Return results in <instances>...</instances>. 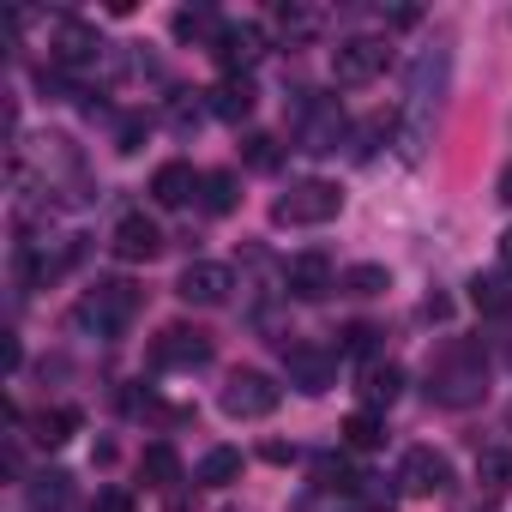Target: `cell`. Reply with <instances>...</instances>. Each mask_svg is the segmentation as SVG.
Listing matches in <instances>:
<instances>
[{"label": "cell", "instance_id": "obj_27", "mask_svg": "<svg viewBox=\"0 0 512 512\" xmlns=\"http://www.w3.org/2000/svg\"><path fill=\"white\" fill-rule=\"evenodd\" d=\"M67 500H73V476H67V470L37 476V488H31V506H37V512H61Z\"/></svg>", "mask_w": 512, "mask_h": 512}, {"label": "cell", "instance_id": "obj_2", "mask_svg": "<svg viewBox=\"0 0 512 512\" xmlns=\"http://www.w3.org/2000/svg\"><path fill=\"white\" fill-rule=\"evenodd\" d=\"M139 308H145V290H139L133 278H97V284L73 302L67 326H73V332H85V338L115 344V338L139 320Z\"/></svg>", "mask_w": 512, "mask_h": 512}, {"label": "cell", "instance_id": "obj_4", "mask_svg": "<svg viewBox=\"0 0 512 512\" xmlns=\"http://www.w3.org/2000/svg\"><path fill=\"white\" fill-rule=\"evenodd\" d=\"M290 133L308 157H326L344 145V109L338 97H320V91H296L290 97Z\"/></svg>", "mask_w": 512, "mask_h": 512}, {"label": "cell", "instance_id": "obj_23", "mask_svg": "<svg viewBox=\"0 0 512 512\" xmlns=\"http://www.w3.org/2000/svg\"><path fill=\"white\" fill-rule=\"evenodd\" d=\"M344 446H356V452L386 446V416H380V410H350V416H344Z\"/></svg>", "mask_w": 512, "mask_h": 512}, {"label": "cell", "instance_id": "obj_20", "mask_svg": "<svg viewBox=\"0 0 512 512\" xmlns=\"http://www.w3.org/2000/svg\"><path fill=\"white\" fill-rule=\"evenodd\" d=\"M470 308L488 314V320L512 314V278H506V272H476V278H470Z\"/></svg>", "mask_w": 512, "mask_h": 512}, {"label": "cell", "instance_id": "obj_21", "mask_svg": "<svg viewBox=\"0 0 512 512\" xmlns=\"http://www.w3.org/2000/svg\"><path fill=\"white\" fill-rule=\"evenodd\" d=\"M139 476H145V488H175V482H181V458H175V446H169V440L145 446V452H139Z\"/></svg>", "mask_w": 512, "mask_h": 512}, {"label": "cell", "instance_id": "obj_3", "mask_svg": "<svg viewBox=\"0 0 512 512\" xmlns=\"http://www.w3.org/2000/svg\"><path fill=\"white\" fill-rule=\"evenodd\" d=\"M428 398L440 410H470L488 398V356L482 344H446L434 362H428Z\"/></svg>", "mask_w": 512, "mask_h": 512}, {"label": "cell", "instance_id": "obj_28", "mask_svg": "<svg viewBox=\"0 0 512 512\" xmlns=\"http://www.w3.org/2000/svg\"><path fill=\"white\" fill-rule=\"evenodd\" d=\"M73 428H79V410H43V416H37V446L55 452V446L73 440Z\"/></svg>", "mask_w": 512, "mask_h": 512}, {"label": "cell", "instance_id": "obj_24", "mask_svg": "<svg viewBox=\"0 0 512 512\" xmlns=\"http://www.w3.org/2000/svg\"><path fill=\"white\" fill-rule=\"evenodd\" d=\"M235 199H241V181H235L229 169H211V175H205V187H199V205H205L211 217H229V211H235Z\"/></svg>", "mask_w": 512, "mask_h": 512}, {"label": "cell", "instance_id": "obj_8", "mask_svg": "<svg viewBox=\"0 0 512 512\" xmlns=\"http://www.w3.org/2000/svg\"><path fill=\"white\" fill-rule=\"evenodd\" d=\"M386 61H392V43L386 37H344L332 49V79L338 85H368V79L386 73Z\"/></svg>", "mask_w": 512, "mask_h": 512}, {"label": "cell", "instance_id": "obj_13", "mask_svg": "<svg viewBox=\"0 0 512 512\" xmlns=\"http://www.w3.org/2000/svg\"><path fill=\"white\" fill-rule=\"evenodd\" d=\"M398 488L404 494H446L452 488V458L434 452V446H410L404 464H398Z\"/></svg>", "mask_w": 512, "mask_h": 512}, {"label": "cell", "instance_id": "obj_36", "mask_svg": "<svg viewBox=\"0 0 512 512\" xmlns=\"http://www.w3.org/2000/svg\"><path fill=\"white\" fill-rule=\"evenodd\" d=\"M494 193H500V205H512V163L500 169V187H494Z\"/></svg>", "mask_w": 512, "mask_h": 512}, {"label": "cell", "instance_id": "obj_29", "mask_svg": "<svg viewBox=\"0 0 512 512\" xmlns=\"http://www.w3.org/2000/svg\"><path fill=\"white\" fill-rule=\"evenodd\" d=\"M386 290H392L386 266H350L344 272V296H386Z\"/></svg>", "mask_w": 512, "mask_h": 512}, {"label": "cell", "instance_id": "obj_10", "mask_svg": "<svg viewBox=\"0 0 512 512\" xmlns=\"http://www.w3.org/2000/svg\"><path fill=\"white\" fill-rule=\"evenodd\" d=\"M229 290H235V272L217 266V260H187L181 278H175V296H181L187 308H223Z\"/></svg>", "mask_w": 512, "mask_h": 512}, {"label": "cell", "instance_id": "obj_6", "mask_svg": "<svg viewBox=\"0 0 512 512\" xmlns=\"http://www.w3.org/2000/svg\"><path fill=\"white\" fill-rule=\"evenodd\" d=\"M223 416L229 422H266L278 404H284V386L272 380V374H260V368H235L229 380H223Z\"/></svg>", "mask_w": 512, "mask_h": 512}, {"label": "cell", "instance_id": "obj_12", "mask_svg": "<svg viewBox=\"0 0 512 512\" xmlns=\"http://www.w3.org/2000/svg\"><path fill=\"white\" fill-rule=\"evenodd\" d=\"M109 253H115V260H127V266H145V260H157V253H163V229L145 211H127L109 229Z\"/></svg>", "mask_w": 512, "mask_h": 512}, {"label": "cell", "instance_id": "obj_35", "mask_svg": "<svg viewBox=\"0 0 512 512\" xmlns=\"http://www.w3.org/2000/svg\"><path fill=\"white\" fill-rule=\"evenodd\" d=\"M500 272H506V278H512V229H506V235H500Z\"/></svg>", "mask_w": 512, "mask_h": 512}, {"label": "cell", "instance_id": "obj_19", "mask_svg": "<svg viewBox=\"0 0 512 512\" xmlns=\"http://www.w3.org/2000/svg\"><path fill=\"white\" fill-rule=\"evenodd\" d=\"M398 392H404V368L398 362H374L362 374V410H392Z\"/></svg>", "mask_w": 512, "mask_h": 512}, {"label": "cell", "instance_id": "obj_39", "mask_svg": "<svg viewBox=\"0 0 512 512\" xmlns=\"http://www.w3.org/2000/svg\"><path fill=\"white\" fill-rule=\"evenodd\" d=\"M356 512H368V506H356Z\"/></svg>", "mask_w": 512, "mask_h": 512}, {"label": "cell", "instance_id": "obj_37", "mask_svg": "<svg viewBox=\"0 0 512 512\" xmlns=\"http://www.w3.org/2000/svg\"><path fill=\"white\" fill-rule=\"evenodd\" d=\"M506 368H512V338H506Z\"/></svg>", "mask_w": 512, "mask_h": 512}, {"label": "cell", "instance_id": "obj_15", "mask_svg": "<svg viewBox=\"0 0 512 512\" xmlns=\"http://www.w3.org/2000/svg\"><path fill=\"white\" fill-rule=\"evenodd\" d=\"M284 368H290V386H302V392H326V386L338 380V350L290 344V338H284Z\"/></svg>", "mask_w": 512, "mask_h": 512}, {"label": "cell", "instance_id": "obj_38", "mask_svg": "<svg viewBox=\"0 0 512 512\" xmlns=\"http://www.w3.org/2000/svg\"><path fill=\"white\" fill-rule=\"evenodd\" d=\"M506 428H512V404H506Z\"/></svg>", "mask_w": 512, "mask_h": 512}, {"label": "cell", "instance_id": "obj_5", "mask_svg": "<svg viewBox=\"0 0 512 512\" xmlns=\"http://www.w3.org/2000/svg\"><path fill=\"white\" fill-rule=\"evenodd\" d=\"M338 211H344V193H338V181H320V175L290 181L272 199V223H284V229H314V223H332Z\"/></svg>", "mask_w": 512, "mask_h": 512}, {"label": "cell", "instance_id": "obj_22", "mask_svg": "<svg viewBox=\"0 0 512 512\" xmlns=\"http://www.w3.org/2000/svg\"><path fill=\"white\" fill-rule=\"evenodd\" d=\"M175 37H181V43H205V49H217L223 19H217L211 7H181V13H175Z\"/></svg>", "mask_w": 512, "mask_h": 512}, {"label": "cell", "instance_id": "obj_17", "mask_svg": "<svg viewBox=\"0 0 512 512\" xmlns=\"http://www.w3.org/2000/svg\"><path fill=\"white\" fill-rule=\"evenodd\" d=\"M320 31H326V13H320V7H308V0H284V7H278V37H284L290 49L320 43Z\"/></svg>", "mask_w": 512, "mask_h": 512}, {"label": "cell", "instance_id": "obj_11", "mask_svg": "<svg viewBox=\"0 0 512 512\" xmlns=\"http://www.w3.org/2000/svg\"><path fill=\"white\" fill-rule=\"evenodd\" d=\"M211 356H217V344H211V332H199V326H169V332L151 344V362H157V368H181V374L205 368Z\"/></svg>", "mask_w": 512, "mask_h": 512}, {"label": "cell", "instance_id": "obj_26", "mask_svg": "<svg viewBox=\"0 0 512 512\" xmlns=\"http://www.w3.org/2000/svg\"><path fill=\"white\" fill-rule=\"evenodd\" d=\"M476 482L494 488V494H512V446H488L476 458Z\"/></svg>", "mask_w": 512, "mask_h": 512}, {"label": "cell", "instance_id": "obj_7", "mask_svg": "<svg viewBox=\"0 0 512 512\" xmlns=\"http://www.w3.org/2000/svg\"><path fill=\"white\" fill-rule=\"evenodd\" d=\"M211 55H217V67H223V79H247L253 67H260V55H266V25H253V19H229Z\"/></svg>", "mask_w": 512, "mask_h": 512}, {"label": "cell", "instance_id": "obj_33", "mask_svg": "<svg viewBox=\"0 0 512 512\" xmlns=\"http://www.w3.org/2000/svg\"><path fill=\"white\" fill-rule=\"evenodd\" d=\"M199 115H211V109H205V103H187V97H181V103L169 109V121H175L181 133H187V127H199Z\"/></svg>", "mask_w": 512, "mask_h": 512}, {"label": "cell", "instance_id": "obj_34", "mask_svg": "<svg viewBox=\"0 0 512 512\" xmlns=\"http://www.w3.org/2000/svg\"><path fill=\"white\" fill-rule=\"evenodd\" d=\"M97 512H133V494L127 488H103L97 494Z\"/></svg>", "mask_w": 512, "mask_h": 512}, {"label": "cell", "instance_id": "obj_9", "mask_svg": "<svg viewBox=\"0 0 512 512\" xmlns=\"http://www.w3.org/2000/svg\"><path fill=\"white\" fill-rule=\"evenodd\" d=\"M97 61H103L97 31H91L85 19H61L55 37H49V67H61V73H91Z\"/></svg>", "mask_w": 512, "mask_h": 512}, {"label": "cell", "instance_id": "obj_32", "mask_svg": "<svg viewBox=\"0 0 512 512\" xmlns=\"http://www.w3.org/2000/svg\"><path fill=\"white\" fill-rule=\"evenodd\" d=\"M145 133H151V121H145V115H127V121L115 127V151H139Z\"/></svg>", "mask_w": 512, "mask_h": 512}, {"label": "cell", "instance_id": "obj_25", "mask_svg": "<svg viewBox=\"0 0 512 512\" xmlns=\"http://www.w3.org/2000/svg\"><path fill=\"white\" fill-rule=\"evenodd\" d=\"M241 476V452L235 446H211L205 458H199V470H193V482H205V488H223V482H235Z\"/></svg>", "mask_w": 512, "mask_h": 512}, {"label": "cell", "instance_id": "obj_31", "mask_svg": "<svg viewBox=\"0 0 512 512\" xmlns=\"http://www.w3.org/2000/svg\"><path fill=\"white\" fill-rule=\"evenodd\" d=\"M241 157H247V169H278V157H284V151H278V139H266V133H253Z\"/></svg>", "mask_w": 512, "mask_h": 512}, {"label": "cell", "instance_id": "obj_14", "mask_svg": "<svg viewBox=\"0 0 512 512\" xmlns=\"http://www.w3.org/2000/svg\"><path fill=\"white\" fill-rule=\"evenodd\" d=\"M338 284H344V278L332 272L326 253H296V260L284 266V296H296V302H326Z\"/></svg>", "mask_w": 512, "mask_h": 512}, {"label": "cell", "instance_id": "obj_1", "mask_svg": "<svg viewBox=\"0 0 512 512\" xmlns=\"http://www.w3.org/2000/svg\"><path fill=\"white\" fill-rule=\"evenodd\" d=\"M446 79H452V49H446V43L422 49V55H416V67H410V91H404V127H398V139H404V157H410V163H416V157L428 151V139H434L440 103H446Z\"/></svg>", "mask_w": 512, "mask_h": 512}, {"label": "cell", "instance_id": "obj_16", "mask_svg": "<svg viewBox=\"0 0 512 512\" xmlns=\"http://www.w3.org/2000/svg\"><path fill=\"white\" fill-rule=\"evenodd\" d=\"M253 103H260L253 79H217V85L205 91V109H211L217 121H229V127H241V121L253 115Z\"/></svg>", "mask_w": 512, "mask_h": 512}, {"label": "cell", "instance_id": "obj_18", "mask_svg": "<svg viewBox=\"0 0 512 512\" xmlns=\"http://www.w3.org/2000/svg\"><path fill=\"white\" fill-rule=\"evenodd\" d=\"M199 187H205V175H193V163H163V169L151 175V199H157V205H169V211H175V205H187Z\"/></svg>", "mask_w": 512, "mask_h": 512}, {"label": "cell", "instance_id": "obj_30", "mask_svg": "<svg viewBox=\"0 0 512 512\" xmlns=\"http://www.w3.org/2000/svg\"><path fill=\"white\" fill-rule=\"evenodd\" d=\"M374 344H380V332H374L368 320H356V326H344V338H338V356H374Z\"/></svg>", "mask_w": 512, "mask_h": 512}]
</instances>
